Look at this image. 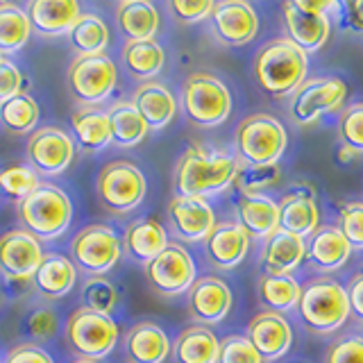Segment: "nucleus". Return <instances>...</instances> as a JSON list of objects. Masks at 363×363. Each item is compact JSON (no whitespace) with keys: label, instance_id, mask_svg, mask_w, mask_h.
Here are the masks:
<instances>
[{"label":"nucleus","instance_id":"31","mask_svg":"<svg viewBox=\"0 0 363 363\" xmlns=\"http://www.w3.org/2000/svg\"><path fill=\"white\" fill-rule=\"evenodd\" d=\"M71 128L77 139L79 150L96 155L111 145V125L107 109L100 107H79L71 113Z\"/></svg>","mask_w":363,"mask_h":363},{"label":"nucleus","instance_id":"32","mask_svg":"<svg viewBox=\"0 0 363 363\" xmlns=\"http://www.w3.org/2000/svg\"><path fill=\"white\" fill-rule=\"evenodd\" d=\"M121 62L130 77L139 82H152V79L164 71L166 52L157 39L147 41H125L121 50Z\"/></svg>","mask_w":363,"mask_h":363},{"label":"nucleus","instance_id":"29","mask_svg":"<svg viewBox=\"0 0 363 363\" xmlns=\"http://www.w3.org/2000/svg\"><path fill=\"white\" fill-rule=\"evenodd\" d=\"M320 227V207L311 191H291L279 202V230L309 238Z\"/></svg>","mask_w":363,"mask_h":363},{"label":"nucleus","instance_id":"49","mask_svg":"<svg viewBox=\"0 0 363 363\" xmlns=\"http://www.w3.org/2000/svg\"><path fill=\"white\" fill-rule=\"evenodd\" d=\"M279 177V170L277 166L272 168H250L247 175H238V186H241L243 193H261L264 186L275 184V179Z\"/></svg>","mask_w":363,"mask_h":363},{"label":"nucleus","instance_id":"21","mask_svg":"<svg viewBox=\"0 0 363 363\" xmlns=\"http://www.w3.org/2000/svg\"><path fill=\"white\" fill-rule=\"evenodd\" d=\"M352 252L354 250H352V245L347 243V238L338 227L323 225L309 236L304 261L315 272H336L347 264Z\"/></svg>","mask_w":363,"mask_h":363},{"label":"nucleus","instance_id":"39","mask_svg":"<svg viewBox=\"0 0 363 363\" xmlns=\"http://www.w3.org/2000/svg\"><path fill=\"white\" fill-rule=\"evenodd\" d=\"M43 184L41 175L28 162L26 164H9L0 168V191L11 200L28 198L32 191H37Z\"/></svg>","mask_w":363,"mask_h":363},{"label":"nucleus","instance_id":"48","mask_svg":"<svg viewBox=\"0 0 363 363\" xmlns=\"http://www.w3.org/2000/svg\"><path fill=\"white\" fill-rule=\"evenodd\" d=\"M0 363H55V359L50 357V352L43 345L23 340V343L9 347Z\"/></svg>","mask_w":363,"mask_h":363},{"label":"nucleus","instance_id":"47","mask_svg":"<svg viewBox=\"0 0 363 363\" xmlns=\"http://www.w3.org/2000/svg\"><path fill=\"white\" fill-rule=\"evenodd\" d=\"M23 86H26V77H23L21 68L5 57V62L0 64V105L21 94H26Z\"/></svg>","mask_w":363,"mask_h":363},{"label":"nucleus","instance_id":"7","mask_svg":"<svg viewBox=\"0 0 363 363\" xmlns=\"http://www.w3.org/2000/svg\"><path fill=\"white\" fill-rule=\"evenodd\" d=\"M64 340L75 359L102 361L118 345V325L111 315L91 311L86 306L75 309L62 327Z\"/></svg>","mask_w":363,"mask_h":363},{"label":"nucleus","instance_id":"54","mask_svg":"<svg viewBox=\"0 0 363 363\" xmlns=\"http://www.w3.org/2000/svg\"><path fill=\"white\" fill-rule=\"evenodd\" d=\"M361 32H363V26H361Z\"/></svg>","mask_w":363,"mask_h":363},{"label":"nucleus","instance_id":"13","mask_svg":"<svg viewBox=\"0 0 363 363\" xmlns=\"http://www.w3.org/2000/svg\"><path fill=\"white\" fill-rule=\"evenodd\" d=\"M145 279L150 289L164 298L189 293L198 279L196 259L182 243H168L164 252L145 266Z\"/></svg>","mask_w":363,"mask_h":363},{"label":"nucleus","instance_id":"46","mask_svg":"<svg viewBox=\"0 0 363 363\" xmlns=\"http://www.w3.org/2000/svg\"><path fill=\"white\" fill-rule=\"evenodd\" d=\"M213 7H216L213 0H170L168 3L170 14L175 16L177 23H184V26L209 18Z\"/></svg>","mask_w":363,"mask_h":363},{"label":"nucleus","instance_id":"4","mask_svg":"<svg viewBox=\"0 0 363 363\" xmlns=\"http://www.w3.org/2000/svg\"><path fill=\"white\" fill-rule=\"evenodd\" d=\"M289 147L284 125L270 113H252L236 125L234 150L247 168H272Z\"/></svg>","mask_w":363,"mask_h":363},{"label":"nucleus","instance_id":"20","mask_svg":"<svg viewBox=\"0 0 363 363\" xmlns=\"http://www.w3.org/2000/svg\"><path fill=\"white\" fill-rule=\"evenodd\" d=\"M32 32L39 37H66L75 21L82 16V7L75 0H30L26 7Z\"/></svg>","mask_w":363,"mask_h":363},{"label":"nucleus","instance_id":"26","mask_svg":"<svg viewBox=\"0 0 363 363\" xmlns=\"http://www.w3.org/2000/svg\"><path fill=\"white\" fill-rule=\"evenodd\" d=\"M132 105L141 113L147 130H164L173 123L177 113V100L166 84L157 82H143L134 89Z\"/></svg>","mask_w":363,"mask_h":363},{"label":"nucleus","instance_id":"40","mask_svg":"<svg viewBox=\"0 0 363 363\" xmlns=\"http://www.w3.org/2000/svg\"><path fill=\"white\" fill-rule=\"evenodd\" d=\"M79 300L91 311L111 315L118 306V289L107 277H86L79 291Z\"/></svg>","mask_w":363,"mask_h":363},{"label":"nucleus","instance_id":"44","mask_svg":"<svg viewBox=\"0 0 363 363\" xmlns=\"http://www.w3.org/2000/svg\"><path fill=\"white\" fill-rule=\"evenodd\" d=\"M218 363H264L247 336H227L220 340Z\"/></svg>","mask_w":363,"mask_h":363},{"label":"nucleus","instance_id":"52","mask_svg":"<svg viewBox=\"0 0 363 363\" xmlns=\"http://www.w3.org/2000/svg\"><path fill=\"white\" fill-rule=\"evenodd\" d=\"M71 363H100V361H89V359H73Z\"/></svg>","mask_w":363,"mask_h":363},{"label":"nucleus","instance_id":"28","mask_svg":"<svg viewBox=\"0 0 363 363\" xmlns=\"http://www.w3.org/2000/svg\"><path fill=\"white\" fill-rule=\"evenodd\" d=\"M306 259V241L286 230H277L266 238L261 250V268L266 275H291Z\"/></svg>","mask_w":363,"mask_h":363},{"label":"nucleus","instance_id":"17","mask_svg":"<svg viewBox=\"0 0 363 363\" xmlns=\"http://www.w3.org/2000/svg\"><path fill=\"white\" fill-rule=\"evenodd\" d=\"M168 225L173 236L184 243L207 241L216 230V211L204 198L175 196L168 202Z\"/></svg>","mask_w":363,"mask_h":363},{"label":"nucleus","instance_id":"27","mask_svg":"<svg viewBox=\"0 0 363 363\" xmlns=\"http://www.w3.org/2000/svg\"><path fill=\"white\" fill-rule=\"evenodd\" d=\"M236 218L250 236L266 241L279 230V202L264 193H241L236 200Z\"/></svg>","mask_w":363,"mask_h":363},{"label":"nucleus","instance_id":"15","mask_svg":"<svg viewBox=\"0 0 363 363\" xmlns=\"http://www.w3.org/2000/svg\"><path fill=\"white\" fill-rule=\"evenodd\" d=\"M45 257L43 243L23 227L0 234V275L14 281H28Z\"/></svg>","mask_w":363,"mask_h":363},{"label":"nucleus","instance_id":"41","mask_svg":"<svg viewBox=\"0 0 363 363\" xmlns=\"http://www.w3.org/2000/svg\"><path fill=\"white\" fill-rule=\"evenodd\" d=\"M60 315L52 309V306L39 304L30 309L23 318V334H26L28 343H37L43 345L52 340L57 334H60Z\"/></svg>","mask_w":363,"mask_h":363},{"label":"nucleus","instance_id":"36","mask_svg":"<svg viewBox=\"0 0 363 363\" xmlns=\"http://www.w3.org/2000/svg\"><path fill=\"white\" fill-rule=\"evenodd\" d=\"M259 298L268 306V311L286 313L298 309L302 286L293 275H261L259 277Z\"/></svg>","mask_w":363,"mask_h":363},{"label":"nucleus","instance_id":"23","mask_svg":"<svg viewBox=\"0 0 363 363\" xmlns=\"http://www.w3.org/2000/svg\"><path fill=\"white\" fill-rule=\"evenodd\" d=\"M168 232L157 218L143 216L132 220L123 234V255H128L136 264L147 266L155 257H159L168 245Z\"/></svg>","mask_w":363,"mask_h":363},{"label":"nucleus","instance_id":"45","mask_svg":"<svg viewBox=\"0 0 363 363\" xmlns=\"http://www.w3.org/2000/svg\"><path fill=\"white\" fill-rule=\"evenodd\" d=\"M325 363H363V336L350 334L329 345Z\"/></svg>","mask_w":363,"mask_h":363},{"label":"nucleus","instance_id":"34","mask_svg":"<svg viewBox=\"0 0 363 363\" xmlns=\"http://www.w3.org/2000/svg\"><path fill=\"white\" fill-rule=\"evenodd\" d=\"M111 125V143L116 147H136L147 136V125L132 100H118L107 109Z\"/></svg>","mask_w":363,"mask_h":363},{"label":"nucleus","instance_id":"51","mask_svg":"<svg viewBox=\"0 0 363 363\" xmlns=\"http://www.w3.org/2000/svg\"><path fill=\"white\" fill-rule=\"evenodd\" d=\"M352 157H357V152H352L350 147H345V145H340V152H338V159L340 162H350Z\"/></svg>","mask_w":363,"mask_h":363},{"label":"nucleus","instance_id":"19","mask_svg":"<svg viewBox=\"0 0 363 363\" xmlns=\"http://www.w3.org/2000/svg\"><path fill=\"white\" fill-rule=\"evenodd\" d=\"M247 340L264 361L281 359L293 345V327L286 315L277 311H259L247 323Z\"/></svg>","mask_w":363,"mask_h":363},{"label":"nucleus","instance_id":"3","mask_svg":"<svg viewBox=\"0 0 363 363\" xmlns=\"http://www.w3.org/2000/svg\"><path fill=\"white\" fill-rule=\"evenodd\" d=\"M16 216L23 230L37 236L41 243L55 241L71 227L73 202L64 189L43 182L28 198L16 202Z\"/></svg>","mask_w":363,"mask_h":363},{"label":"nucleus","instance_id":"1","mask_svg":"<svg viewBox=\"0 0 363 363\" xmlns=\"http://www.w3.org/2000/svg\"><path fill=\"white\" fill-rule=\"evenodd\" d=\"M241 162L236 155L225 150H207L202 145H191L177 159L173 186L175 196L204 198L230 189L241 175Z\"/></svg>","mask_w":363,"mask_h":363},{"label":"nucleus","instance_id":"53","mask_svg":"<svg viewBox=\"0 0 363 363\" xmlns=\"http://www.w3.org/2000/svg\"><path fill=\"white\" fill-rule=\"evenodd\" d=\"M3 62H5V55H3V52H0V64H3Z\"/></svg>","mask_w":363,"mask_h":363},{"label":"nucleus","instance_id":"35","mask_svg":"<svg viewBox=\"0 0 363 363\" xmlns=\"http://www.w3.org/2000/svg\"><path fill=\"white\" fill-rule=\"evenodd\" d=\"M66 39L77 55H105L109 45V28L102 16L94 11H86V14L82 11Z\"/></svg>","mask_w":363,"mask_h":363},{"label":"nucleus","instance_id":"18","mask_svg":"<svg viewBox=\"0 0 363 363\" xmlns=\"http://www.w3.org/2000/svg\"><path fill=\"white\" fill-rule=\"evenodd\" d=\"M234 295L227 281L207 275L196 279V284L189 289V315L202 327H211L223 323L232 311Z\"/></svg>","mask_w":363,"mask_h":363},{"label":"nucleus","instance_id":"2","mask_svg":"<svg viewBox=\"0 0 363 363\" xmlns=\"http://www.w3.org/2000/svg\"><path fill=\"white\" fill-rule=\"evenodd\" d=\"M306 71H309V55L286 37L261 45L252 62L257 84L275 98L293 96L302 86Z\"/></svg>","mask_w":363,"mask_h":363},{"label":"nucleus","instance_id":"8","mask_svg":"<svg viewBox=\"0 0 363 363\" xmlns=\"http://www.w3.org/2000/svg\"><path fill=\"white\" fill-rule=\"evenodd\" d=\"M145 193L147 182L143 170L128 159H113L100 168L96 177V196L113 216L132 213L145 200Z\"/></svg>","mask_w":363,"mask_h":363},{"label":"nucleus","instance_id":"12","mask_svg":"<svg viewBox=\"0 0 363 363\" xmlns=\"http://www.w3.org/2000/svg\"><path fill=\"white\" fill-rule=\"evenodd\" d=\"M347 98V84L340 77H313L304 79L289 102V116L295 125H313L327 113L343 109Z\"/></svg>","mask_w":363,"mask_h":363},{"label":"nucleus","instance_id":"37","mask_svg":"<svg viewBox=\"0 0 363 363\" xmlns=\"http://www.w3.org/2000/svg\"><path fill=\"white\" fill-rule=\"evenodd\" d=\"M32 37V26L26 14V9L16 3L3 0L0 3V52L14 55L26 48V43Z\"/></svg>","mask_w":363,"mask_h":363},{"label":"nucleus","instance_id":"10","mask_svg":"<svg viewBox=\"0 0 363 363\" xmlns=\"http://www.w3.org/2000/svg\"><path fill=\"white\" fill-rule=\"evenodd\" d=\"M118 82V68L107 55H77L66 68V86L82 107H98Z\"/></svg>","mask_w":363,"mask_h":363},{"label":"nucleus","instance_id":"9","mask_svg":"<svg viewBox=\"0 0 363 363\" xmlns=\"http://www.w3.org/2000/svg\"><path fill=\"white\" fill-rule=\"evenodd\" d=\"M68 257L77 272H84L86 277H105L123 257V238L105 223L86 225L73 236Z\"/></svg>","mask_w":363,"mask_h":363},{"label":"nucleus","instance_id":"38","mask_svg":"<svg viewBox=\"0 0 363 363\" xmlns=\"http://www.w3.org/2000/svg\"><path fill=\"white\" fill-rule=\"evenodd\" d=\"M39 102L30 94H21L0 105V123L9 134H32L39 128Z\"/></svg>","mask_w":363,"mask_h":363},{"label":"nucleus","instance_id":"22","mask_svg":"<svg viewBox=\"0 0 363 363\" xmlns=\"http://www.w3.org/2000/svg\"><path fill=\"white\" fill-rule=\"evenodd\" d=\"M123 350L128 363H164L170 357L168 334L152 320H141L128 329L123 338Z\"/></svg>","mask_w":363,"mask_h":363},{"label":"nucleus","instance_id":"25","mask_svg":"<svg viewBox=\"0 0 363 363\" xmlns=\"http://www.w3.org/2000/svg\"><path fill=\"white\" fill-rule=\"evenodd\" d=\"M204 250L213 268L232 270L250 252V234L238 223H220L204 241Z\"/></svg>","mask_w":363,"mask_h":363},{"label":"nucleus","instance_id":"14","mask_svg":"<svg viewBox=\"0 0 363 363\" xmlns=\"http://www.w3.org/2000/svg\"><path fill=\"white\" fill-rule=\"evenodd\" d=\"M77 143L66 130L57 125L37 128L26 143V159L41 177L62 175L73 164Z\"/></svg>","mask_w":363,"mask_h":363},{"label":"nucleus","instance_id":"6","mask_svg":"<svg viewBox=\"0 0 363 363\" xmlns=\"http://www.w3.org/2000/svg\"><path fill=\"white\" fill-rule=\"evenodd\" d=\"M179 105L189 123L196 128L211 130L230 118L232 94L220 77L211 73H191L179 91Z\"/></svg>","mask_w":363,"mask_h":363},{"label":"nucleus","instance_id":"24","mask_svg":"<svg viewBox=\"0 0 363 363\" xmlns=\"http://www.w3.org/2000/svg\"><path fill=\"white\" fill-rule=\"evenodd\" d=\"M34 291L43 300H60L66 298L75 289L77 268L68 255L62 252H45L41 266L30 279Z\"/></svg>","mask_w":363,"mask_h":363},{"label":"nucleus","instance_id":"5","mask_svg":"<svg viewBox=\"0 0 363 363\" xmlns=\"http://www.w3.org/2000/svg\"><path fill=\"white\" fill-rule=\"evenodd\" d=\"M298 311L313 334H334L347 323L350 302L345 286L334 277H313L302 286Z\"/></svg>","mask_w":363,"mask_h":363},{"label":"nucleus","instance_id":"42","mask_svg":"<svg viewBox=\"0 0 363 363\" xmlns=\"http://www.w3.org/2000/svg\"><path fill=\"white\" fill-rule=\"evenodd\" d=\"M338 139L340 145L350 147L352 152H363V102L343 107L338 118Z\"/></svg>","mask_w":363,"mask_h":363},{"label":"nucleus","instance_id":"16","mask_svg":"<svg viewBox=\"0 0 363 363\" xmlns=\"http://www.w3.org/2000/svg\"><path fill=\"white\" fill-rule=\"evenodd\" d=\"M211 32L218 43L241 48L259 32V14L245 0H223L211 11Z\"/></svg>","mask_w":363,"mask_h":363},{"label":"nucleus","instance_id":"50","mask_svg":"<svg viewBox=\"0 0 363 363\" xmlns=\"http://www.w3.org/2000/svg\"><path fill=\"white\" fill-rule=\"evenodd\" d=\"M347 302H350V315H354L359 323H363V272H357L345 286Z\"/></svg>","mask_w":363,"mask_h":363},{"label":"nucleus","instance_id":"43","mask_svg":"<svg viewBox=\"0 0 363 363\" xmlns=\"http://www.w3.org/2000/svg\"><path fill=\"white\" fill-rule=\"evenodd\" d=\"M336 227L343 232L352 250H363V202L352 200L340 204Z\"/></svg>","mask_w":363,"mask_h":363},{"label":"nucleus","instance_id":"33","mask_svg":"<svg viewBox=\"0 0 363 363\" xmlns=\"http://www.w3.org/2000/svg\"><path fill=\"white\" fill-rule=\"evenodd\" d=\"M170 354L175 363H218L220 340L209 327L193 325L175 338Z\"/></svg>","mask_w":363,"mask_h":363},{"label":"nucleus","instance_id":"30","mask_svg":"<svg viewBox=\"0 0 363 363\" xmlns=\"http://www.w3.org/2000/svg\"><path fill=\"white\" fill-rule=\"evenodd\" d=\"M116 28L125 41H147L159 32V11L147 0H121L113 9Z\"/></svg>","mask_w":363,"mask_h":363},{"label":"nucleus","instance_id":"11","mask_svg":"<svg viewBox=\"0 0 363 363\" xmlns=\"http://www.w3.org/2000/svg\"><path fill=\"white\" fill-rule=\"evenodd\" d=\"M334 7L336 3H329V0H286L281 5L286 39L306 55L318 52L332 34L329 9Z\"/></svg>","mask_w":363,"mask_h":363}]
</instances>
